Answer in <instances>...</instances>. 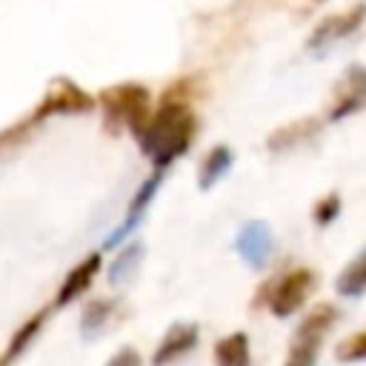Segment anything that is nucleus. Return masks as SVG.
<instances>
[{"label": "nucleus", "mask_w": 366, "mask_h": 366, "mask_svg": "<svg viewBox=\"0 0 366 366\" xmlns=\"http://www.w3.org/2000/svg\"><path fill=\"white\" fill-rule=\"evenodd\" d=\"M366 109V66L352 63L343 69L337 86H335V100L329 109V120L340 123L357 112Z\"/></svg>", "instance_id": "0eeeda50"}, {"label": "nucleus", "mask_w": 366, "mask_h": 366, "mask_svg": "<svg viewBox=\"0 0 366 366\" xmlns=\"http://www.w3.org/2000/svg\"><path fill=\"white\" fill-rule=\"evenodd\" d=\"M335 357L340 363H360V360H366V329L357 332V335L343 337L337 343V349H335Z\"/></svg>", "instance_id": "6ab92c4d"}, {"label": "nucleus", "mask_w": 366, "mask_h": 366, "mask_svg": "<svg viewBox=\"0 0 366 366\" xmlns=\"http://www.w3.org/2000/svg\"><path fill=\"white\" fill-rule=\"evenodd\" d=\"M337 320V309L329 303L315 306L295 329L292 340H289V355L283 366H315L317 363V352L323 346L326 332L335 326Z\"/></svg>", "instance_id": "7ed1b4c3"}, {"label": "nucleus", "mask_w": 366, "mask_h": 366, "mask_svg": "<svg viewBox=\"0 0 366 366\" xmlns=\"http://www.w3.org/2000/svg\"><path fill=\"white\" fill-rule=\"evenodd\" d=\"M315 280H317V277H315L312 269H292V272H286L283 277H277L274 283H269L272 289H269L266 303H269L272 315H274V317H289V315H295V312L306 303V297L312 295Z\"/></svg>", "instance_id": "39448f33"}, {"label": "nucleus", "mask_w": 366, "mask_h": 366, "mask_svg": "<svg viewBox=\"0 0 366 366\" xmlns=\"http://www.w3.org/2000/svg\"><path fill=\"white\" fill-rule=\"evenodd\" d=\"M163 177H166V172L163 169H154L152 172V177H146L143 180V186L134 192V197H132V203H129V212H126V220L120 223V229L117 232H112L109 237H106V249H112V246H117L140 220H143V212H146V206L154 200V192L160 189V183H163Z\"/></svg>", "instance_id": "1a4fd4ad"}, {"label": "nucleus", "mask_w": 366, "mask_h": 366, "mask_svg": "<svg viewBox=\"0 0 366 366\" xmlns=\"http://www.w3.org/2000/svg\"><path fill=\"white\" fill-rule=\"evenodd\" d=\"M194 346H197V326L194 323H174V326H169V332L157 343V349L152 355V366H169L177 357H183L186 352H192Z\"/></svg>", "instance_id": "9d476101"}, {"label": "nucleus", "mask_w": 366, "mask_h": 366, "mask_svg": "<svg viewBox=\"0 0 366 366\" xmlns=\"http://www.w3.org/2000/svg\"><path fill=\"white\" fill-rule=\"evenodd\" d=\"M106 366H140V352L132 349V346H123Z\"/></svg>", "instance_id": "412c9836"}, {"label": "nucleus", "mask_w": 366, "mask_h": 366, "mask_svg": "<svg viewBox=\"0 0 366 366\" xmlns=\"http://www.w3.org/2000/svg\"><path fill=\"white\" fill-rule=\"evenodd\" d=\"M143 252H146V246H143L140 240H134V243H129L126 249H120V254H117L114 263L109 266V283H112V286H120V283L132 280V274L137 272V266H140V260H143Z\"/></svg>", "instance_id": "2eb2a0df"}, {"label": "nucleus", "mask_w": 366, "mask_h": 366, "mask_svg": "<svg viewBox=\"0 0 366 366\" xmlns=\"http://www.w3.org/2000/svg\"><path fill=\"white\" fill-rule=\"evenodd\" d=\"M214 363L217 366H249L252 352H249V337L246 332H232L214 343Z\"/></svg>", "instance_id": "4468645a"}, {"label": "nucleus", "mask_w": 366, "mask_h": 366, "mask_svg": "<svg viewBox=\"0 0 366 366\" xmlns=\"http://www.w3.org/2000/svg\"><path fill=\"white\" fill-rule=\"evenodd\" d=\"M337 214H340V197H337V194H326V197H320V200L315 203V212H312V217H315L317 226H329V223H335Z\"/></svg>", "instance_id": "aec40b11"}, {"label": "nucleus", "mask_w": 366, "mask_h": 366, "mask_svg": "<svg viewBox=\"0 0 366 366\" xmlns=\"http://www.w3.org/2000/svg\"><path fill=\"white\" fill-rule=\"evenodd\" d=\"M112 312H114V303L106 300V297H100V300H94L92 306H86V312H83V317H80V332H83V337L97 335V332L106 326V320L112 317Z\"/></svg>", "instance_id": "f3484780"}, {"label": "nucleus", "mask_w": 366, "mask_h": 366, "mask_svg": "<svg viewBox=\"0 0 366 366\" xmlns=\"http://www.w3.org/2000/svg\"><path fill=\"white\" fill-rule=\"evenodd\" d=\"M92 106H94L92 94H86L74 80H57L37 103L29 123H40L51 114H83V112H92Z\"/></svg>", "instance_id": "423d86ee"}, {"label": "nucleus", "mask_w": 366, "mask_h": 366, "mask_svg": "<svg viewBox=\"0 0 366 366\" xmlns=\"http://www.w3.org/2000/svg\"><path fill=\"white\" fill-rule=\"evenodd\" d=\"M234 249H237V254H240L249 266H254V269L266 266L269 257H272V249H274L269 223H263V220H249V223H243L240 232H237V237H234Z\"/></svg>", "instance_id": "6e6552de"}, {"label": "nucleus", "mask_w": 366, "mask_h": 366, "mask_svg": "<svg viewBox=\"0 0 366 366\" xmlns=\"http://www.w3.org/2000/svg\"><path fill=\"white\" fill-rule=\"evenodd\" d=\"M335 292L340 297H360L366 295V249H360L337 274Z\"/></svg>", "instance_id": "f8f14e48"}, {"label": "nucleus", "mask_w": 366, "mask_h": 366, "mask_svg": "<svg viewBox=\"0 0 366 366\" xmlns=\"http://www.w3.org/2000/svg\"><path fill=\"white\" fill-rule=\"evenodd\" d=\"M43 317H46V315L40 312V315H34L31 320H26V323L14 332V337H11L9 349H6V360H14V357H17V355H20V352H23V349L37 337V332H40V326H43Z\"/></svg>", "instance_id": "a211bd4d"}, {"label": "nucleus", "mask_w": 366, "mask_h": 366, "mask_svg": "<svg viewBox=\"0 0 366 366\" xmlns=\"http://www.w3.org/2000/svg\"><path fill=\"white\" fill-rule=\"evenodd\" d=\"M232 163H234V152H232L229 146H214V149L203 157V163H200L197 186H200L203 192H206V189H212L217 180H223V177L229 174Z\"/></svg>", "instance_id": "ddd939ff"}, {"label": "nucleus", "mask_w": 366, "mask_h": 366, "mask_svg": "<svg viewBox=\"0 0 366 366\" xmlns=\"http://www.w3.org/2000/svg\"><path fill=\"white\" fill-rule=\"evenodd\" d=\"M317 132V120H303V123H292V126H283L277 129L272 137H269V149L272 152H283V149H295L297 143L309 140V134Z\"/></svg>", "instance_id": "dca6fc26"}, {"label": "nucleus", "mask_w": 366, "mask_h": 366, "mask_svg": "<svg viewBox=\"0 0 366 366\" xmlns=\"http://www.w3.org/2000/svg\"><path fill=\"white\" fill-rule=\"evenodd\" d=\"M197 132V120L186 103V97H174L172 92L163 97L160 109L149 117V123L137 132V143L146 157H152L154 169H169L186 149Z\"/></svg>", "instance_id": "f257e3e1"}, {"label": "nucleus", "mask_w": 366, "mask_h": 366, "mask_svg": "<svg viewBox=\"0 0 366 366\" xmlns=\"http://www.w3.org/2000/svg\"><path fill=\"white\" fill-rule=\"evenodd\" d=\"M100 272V254L97 252H92V254H86L69 274H66V280L60 283V289H57V297H54V303L57 306H66V303H71V300H77L89 286H92V280H94V274Z\"/></svg>", "instance_id": "9b49d317"}, {"label": "nucleus", "mask_w": 366, "mask_h": 366, "mask_svg": "<svg viewBox=\"0 0 366 366\" xmlns=\"http://www.w3.org/2000/svg\"><path fill=\"white\" fill-rule=\"evenodd\" d=\"M100 109H103V120L112 132L117 129H129L134 137L137 132L149 123V92L146 86H137V83H120V86H109L100 92L97 97Z\"/></svg>", "instance_id": "f03ea898"}, {"label": "nucleus", "mask_w": 366, "mask_h": 366, "mask_svg": "<svg viewBox=\"0 0 366 366\" xmlns=\"http://www.w3.org/2000/svg\"><path fill=\"white\" fill-rule=\"evenodd\" d=\"M363 20H366V3H357V6H352V9H346V11H337V14L323 17V20L312 29V34H309V40H306V51H312L315 57H323V54H326L329 49H335L340 40H346L349 34H355Z\"/></svg>", "instance_id": "20e7f679"}]
</instances>
